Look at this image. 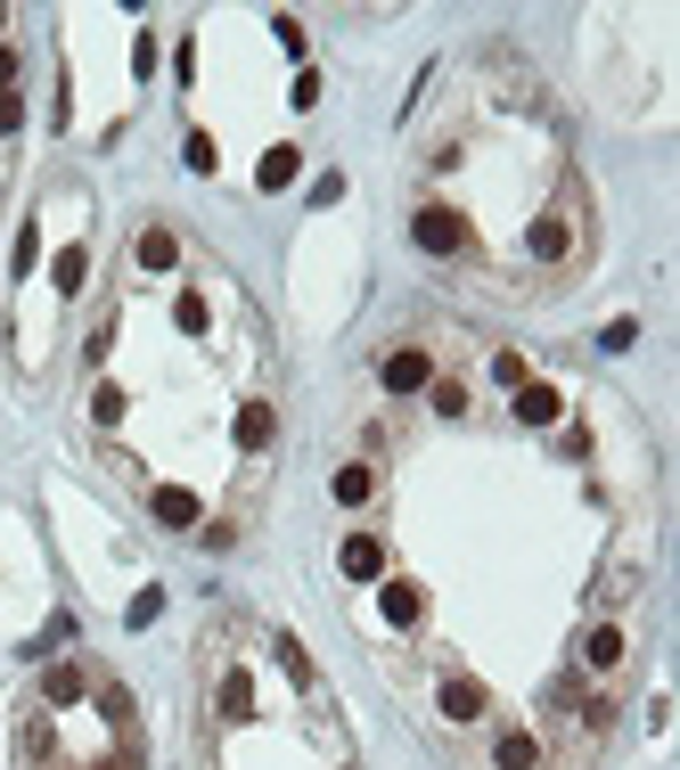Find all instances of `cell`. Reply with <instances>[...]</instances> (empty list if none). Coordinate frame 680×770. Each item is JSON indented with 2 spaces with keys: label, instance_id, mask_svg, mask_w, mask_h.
<instances>
[{
  "label": "cell",
  "instance_id": "30bf717a",
  "mask_svg": "<svg viewBox=\"0 0 680 770\" xmlns=\"http://www.w3.org/2000/svg\"><path fill=\"white\" fill-rule=\"evenodd\" d=\"M173 246H181V238H173V230H164V222H148V230H140V238H132V255H140V263H148V270H164V263H173Z\"/></svg>",
  "mask_w": 680,
  "mask_h": 770
},
{
  "label": "cell",
  "instance_id": "ba28073f",
  "mask_svg": "<svg viewBox=\"0 0 680 770\" xmlns=\"http://www.w3.org/2000/svg\"><path fill=\"white\" fill-rule=\"evenodd\" d=\"M271 434H279L271 402H246V419H238V443H246V451H271Z\"/></svg>",
  "mask_w": 680,
  "mask_h": 770
},
{
  "label": "cell",
  "instance_id": "7c38bea8",
  "mask_svg": "<svg viewBox=\"0 0 680 770\" xmlns=\"http://www.w3.org/2000/svg\"><path fill=\"white\" fill-rule=\"evenodd\" d=\"M156 516H164V525H189L197 501H189V492H156Z\"/></svg>",
  "mask_w": 680,
  "mask_h": 770
},
{
  "label": "cell",
  "instance_id": "277c9868",
  "mask_svg": "<svg viewBox=\"0 0 680 770\" xmlns=\"http://www.w3.org/2000/svg\"><path fill=\"white\" fill-rule=\"evenodd\" d=\"M378 386H385V393H402V402H410V393H426V386H435V352H426L419 337L385 345V352H378Z\"/></svg>",
  "mask_w": 680,
  "mask_h": 770
},
{
  "label": "cell",
  "instance_id": "8992f818",
  "mask_svg": "<svg viewBox=\"0 0 680 770\" xmlns=\"http://www.w3.org/2000/svg\"><path fill=\"white\" fill-rule=\"evenodd\" d=\"M91 689H99V673L74 656V664H50V680H41V705H82Z\"/></svg>",
  "mask_w": 680,
  "mask_h": 770
},
{
  "label": "cell",
  "instance_id": "7a4b0ae2",
  "mask_svg": "<svg viewBox=\"0 0 680 770\" xmlns=\"http://www.w3.org/2000/svg\"><path fill=\"white\" fill-rule=\"evenodd\" d=\"M410 238H419L435 263H467V255H476V230H467V222L451 214V205H435V197H426L419 214H410Z\"/></svg>",
  "mask_w": 680,
  "mask_h": 770
},
{
  "label": "cell",
  "instance_id": "8fae6325",
  "mask_svg": "<svg viewBox=\"0 0 680 770\" xmlns=\"http://www.w3.org/2000/svg\"><path fill=\"white\" fill-rule=\"evenodd\" d=\"M426 393H435L443 419H460V410H467V378H443V369H435V386H426Z\"/></svg>",
  "mask_w": 680,
  "mask_h": 770
},
{
  "label": "cell",
  "instance_id": "4fadbf2b",
  "mask_svg": "<svg viewBox=\"0 0 680 770\" xmlns=\"http://www.w3.org/2000/svg\"><path fill=\"white\" fill-rule=\"evenodd\" d=\"M17 115H25V107H17V91H0V132H17Z\"/></svg>",
  "mask_w": 680,
  "mask_h": 770
},
{
  "label": "cell",
  "instance_id": "9c48e42d",
  "mask_svg": "<svg viewBox=\"0 0 680 770\" xmlns=\"http://www.w3.org/2000/svg\"><path fill=\"white\" fill-rule=\"evenodd\" d=\"M369 492H378V468H369V460H353V468H337V501H344V509H361Z\"/></svg>",
  "mask_w": 680,
  "mask_h": 770
},
{
  "label": "cell",
  "instance_id": "5b68a950",
  "mask_svg": "<svg viewBox=\"0 0 680 770\" xmlns=\"http://www.w3.org/2000/svg\"><path fill=\"white\" fill-rule=\"evenodd\" d=\"M492 713V697L476 689L467 673H443V689H435V721H451V730H476V721Z\"/></svg>",
  "mask_w": 680,
  "mask_h": 770
},
{
  "label": "cell",
  "instance_id": "52a82bcc",
  "mask_svg": "<svg viewBox=\"0 0 680 770\" xmlns=\"http://www.w3.org/2000/svg\"><path fill=\"white\" fill-rule=\"evenodd\" d=\"M492 762H501V770H549V746L533 730H501V738H492Z\"/></svg>",
  "mask_w": 680,
  "mask_h": 770
},
{
  "label": "cell",
  "instance_id": "6da1fadb",
  "mask_svg": "<svg viewBox=\"0 0 680 770\" xmlns=\"http://www.w3.org/2000/svg\"><path fill=\"white\" fill-rule=\"evenodd\" d=\"M525 255L542 279H574L590 255V230H583V197H566V205H549V214H533L525 222Z\"/></svg>",
  "mask_w": 680,
  "mask_h": 770
},
{
  "label": "cell",
  "instance_id": "5bb4252c",
  "mask_svg": "<svg viewBox=\"0 0 680 770\" xmlns=\"http://www.w3.org/2000/svg\"><path fill=\"white\" fill-rule=\"evenodd\" d=\"M0 91H17V50H0Z\"/></svg>",
  "mask_w": 680,
  "mask_h": 770
},
{
  "label": "cell",
  "instance_id": "3957f363",
  "mask_svg": "<svg viewBox=\"0 0 680 770\" xmlns=\"http://www.w3.org/2000/svg\"><path fill=\"white\" fill-rule=\"evenodd\" d=\"M574 673H583V680H624L631 673V632H624V623H590Z\"/></svg>",
  "mask_w": 680,
  "mask_h": 770
}]
</instances>
